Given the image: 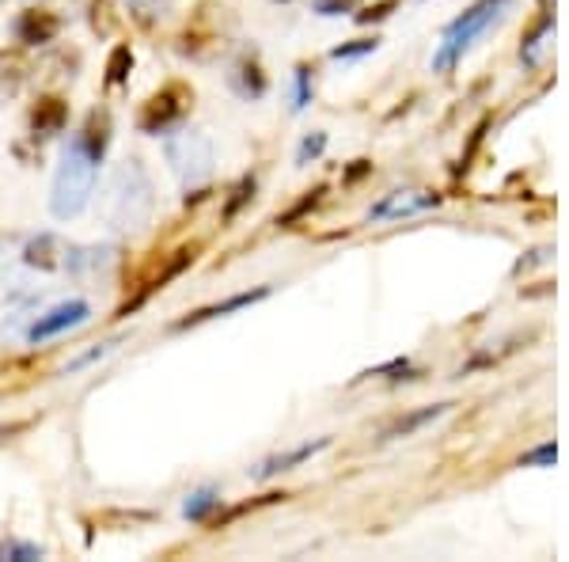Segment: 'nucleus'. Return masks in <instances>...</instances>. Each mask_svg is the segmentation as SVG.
<instances>
[{
	"label": "nucleus",
	"instance_id": "nucleus-23",
	"mask_svg": "<svg viewBox=\"0 0 569 562\" xmlns=\"http://www.w3.org/2000/svg\"><path fill=\"white\" fill-rule=\"evenodd\" d=\"M550 27H555V23H550V16H547V20L536 27V34H531V39H528L525 53H520V58H525L528 66H536V61H539V50H543V39L550 34Z\"/></svg>",
	"mask_w": 569,
	"mask_h": 562
},
{
	"label": "nucleus",
	"instance_id": "nucleus-7",
	"mask_svg": "<svg viewBox=\"0 0 569 562\" xmlns=\"http://www.w3.org/2000/svg\"><path fill=\"white\" fill-rule=\"evenodd\" d=\"M437 206H440L437 190H395V195L380 198L369 209V220H399V217L426 214V209H437Z\"/></svg>",
	"mask_w": 569,
	"mask_h": 562
},
{
	"label": "nucleus",
	"instance_id": "nucleus-21",
	"mask_svg": "<svg viewBox=\"0 0 569 562\" xmlns=\"http://www.w3.org/2000/svg\"><path fill=\"white\" fill-rule=\"evenodd\" d=\"M555 464H558V445H555V441L531 448V453L520 460V467H555Z\"/></svg>",
	"mask_w": 569,
	"mask_h": 562
},
{
	"label": "nucleus",
	"instance_id": "nucleus-18",
	"mask_svg": "<svg viewBox=\"0 0 569 562\" xmlns=\"http://www.w3.org/2000/svg\"><path fill=\"white\" fill-rule=\"evenodd\" d=\"M46 551L39 548V543H20V540H4L0 543V559H12V562H34V559H42Z\"/></svg>",
	"mask_w": 569,
	"mask_h": 562
},
{
	"label": "nucleus",
	"instance_id": "nucleus-13",
	"mask_svg": "<svg viewBox=\"0 0 569 562\" xmlns=\"http://www.w3.org/2000/svg\"><path fill=\"white\" fill-rule=\"evenodd\" d=\"M327 445H330V437H319L316 445H300V448H292V453L270 456L254 475H259V479H270V475H278V472H289V467H297V464H305V460H311L316 453H323Z\"/></svg>",
	"mask_w": 569,
	"mask_h": 562
},
{
	"label": "nucleus",
	"instance_id": "nucleus-6",
	"mask_svg": "<svg viewBox=\"0 0 569 562\" xmlns=\"http://www.w3.org/2000/svg\"><path fill=\"white\" fill-rule=\"evenodd\" d=\"M160 16V0H96L91 4V23L99 34H114V31H144L156 23Z\"/></svg>",
	"mask_w": 569,
	"mask_h": 562
},
{
	"label": "nucleus",
	"instance_id": "nucleus-10",
	"mask_svg": "<svg viewBox=\"0 0 569 562\" xmlns=\"http://www.w3.org/2000/svg\"><path fill=\"white\" fill-rule=\"evenodd\" d=\"M266 297H270V285H259V289H251V293H236V297H228V300H220V304H209V308H198L194 316L179 319L176 331H187V327L209 324V319H220V316H228V312L251 308V304H259V300H266Z\"/></svg>",
	"mask_w": 569,
	"mask_h": 562
},
{
	"label": "nucleus",
	"instance_id": "nucleus-2",
	"mask_svg": "<svg viewBox=\"0 0 569 562\" xmlns=\"http://www.w3.org/2000/svg\"><path fill=\"white\" fill-rule=\"evenodd\" d=\"M96 175H99V160L88 152V145L80 141V134H77L66 145V152H61L58 175H53L50 214L58 220H72L84 214L91 195H96Z\"/></svg>",
	"mask_w": 569,
	"mask_h": 562
},
{
	"label": "nucleus",
	"instance_id": "nucleus-12",
	"mask_svg": "<svg viewBox=\"0 0 569 562\" xmlns=\"http://www.w3.org/2000/svg\"><path fill=\"white\" fill-rule=\"evenodd\" d=\"M228 85L240 99H262L266 88H270V80H266V72L259 66V58H240L228 72Z\"/></svg>",
	"mask_w": 569,
	"mask_h": 562
},
{
	"label": "nucleus",
	"instance_id": "nucleus-16",
	"mask_svg": "<svg viewBox=\"0 0 569 562\" xmlns=\"http://www.w3.org/2000/svg\"><path fill=\"white\" fill-rule=\"evenodd\" d=\"M448 411V403H440V407H426V411H418V414H410V418H402V422H395V426L383 433V437H410L415 430H421L426 422H433L440 418V414Z\"/></svg>",
	"mask_w": 569,
	"mask_h": 562
},
{
	"label": "nucleus",
	"instance_id": "nucleus-11",
	"mask_svg": "<svg viewBox=\"0 0 569 562\" xmlns=\"http://www.w3.org/2000/svg\"><path fill=\"white\" fill-rule=\"evenodd\" d=\"M69 122V103L61 96H42L39 103L31 107V134L34 137H53L61 134Z\"/></svg>",
	"mask_w": 569,
	"mask_h": 562
},
{
	"label": "nucleus",
	"instance_id": "nucleus-15",
	"mask_svg": "<svg viewBox=\"0 0 569 562\" xmlns=\"http://www.w3.org/2000/svg\"><path fill=\"white\" fill-rule=\"evenodd\" d=\"M130 69H133V50H130L126 42H122V46H114V50H110V58H107V88L126 85Z\"/></svg>",
	"mask_w": 569,
	"mask_h": 562
},
{
	"label": "nucleus",
	"instance_id": "nucleus-5",
	"mask_svg": "<svg viewBox=\"0 0 569 562\" xmlns=\"http://www.w3.org/2000/svg\"><path fill=\"white\" fill-rule=\"evenodd\" d=\"M190 107H194V88L182 85V80H171V85L152 91V96L141 103V110H137V130L149 134V137L179 130V126L190 118Z\"/></svg>",
	"mask_w": 569,
	"mask_h": 562
},
{
	"label": "nucleus",
	"instance_id": "nucleus-9",
	"mask_svg": "<svg viewBox=\"0 0 569 562\" xmlns=\"http://www.w3.org/2000/svg\"><path fill=\"white\" fill-rule=\"evenodd\" d=\"M12 31L23 46H46V42L58 39L61 20L53 12H46V8H27V12L16 16Z\"/></svg>",
	"mask_w": 569,
	"mask_h": 562
},
{
	"label": "nucleus",
	"instance_id": "nucleus-1",
	"mask_svg": "<svg viewBox=\"0 0 569 562\" xmlns=\"http://www.w3.org/2000/svg\"><path fill=\"white\" fill-rule=\"evenodd\" d=\"M152 179L141 168V160H122L107 175L103 190H99V217L114 233H141L152 220Z\"/></svg>",
	"mask_w": 569,
	"mask_h": 562
},
{
	"label": "nucleus",
	"instance_id": "nucleus-17",
	"mask_svg": "<svg viewBox=\"0 0 569 562\" xmlns=\"http://www.w3.org/2000/svg\"><path fill=\"white\" fill-rule=\"evenodd\" d=\"M217 505H220V494L213 491V486H206V491H198L187 505H182V517H187V521H206Z\"/></svg>",
	"mask_w": 569,
	"mask_h": 562
},
{
	"label": "nucleus",
	"instance_id": "nucleus-26",
	"mask_svg": "<svg viewBox=\"0 0 569 562\" xmlns=\"http://www.w3.org/2000/svg\"><path fill=\"white\" fill-rule=\"evenodd\" d=\"M383 16H391V4L369 8V12H357V20H361V23H369V20H383Z\"/></svg>",
	"mask_w": 569,
	"mask_h": 562
},
{
	"label": "nucleus",
	"instance_id": "nucleus-4",
	"mask_svg": "<svg viewBox=\"0 0 569 562\" xmlns=\"http://www.w3.org/2000/svg\"><path fill=\"white\" fill-rule=\"evenodd\" d=\"M163 156H168L171 171L179 175L182 187L201 195V187L213 175V141L198 130H179L163 141Z\"/></svg>",
	"mask_w": 569,
	"mask_h": 562
},
{
	"label": "nucleus",
	"instance_id": "nucleus-20",
	"mask_svg": "<svg viewBox=\"0 0 569 562\" xmlns=\"http://www.w3.org/2000/svg\"><path fill=\"white\" fill-rule=\"evenodd\" d=\"M251 195H254V175H243L240 187L232 190V198H228V206H224V220H232L236 214H240V206L243 201H251Z\"/></svg>",
	"mask_w": 569,
	"mask_h": 562
},
{
	"label": "nucleus",
	"instance_id": "nucleus-25",
	"mask_svg": "<svg viewBox=\"0 0 569 562\" xmlns=\"http://www.w3.org/2000/svg\"><path fill=\"white\" fill-rule=\"evenodd\" d=\"M350 8H357V0H316L319 16H342V12H350Z\"/></svg>",
	"mask_w": 569,
	"mask_h": 562
},
{
	"label": "nucleus",
	"instance_id": "nucleus-3",
	"mask_svg": "<svg viewBox=\"0 0 569 562\" xmlns=\"http://www.w3.org/2000/svg\"><path fill=\"white\" fill-rule=\"evenodd\" d=\"M512 4H517V0H479V4L467 8L460 20L448 23L445 39H440L437 53H433V72H452L456 61H460L463 53L475 46V39L490 31V27L498 23Z\"/></svg>",
	"mask_w": 569,
	"mask_h": 562
},
{
	"label": "nucleus",
	"instance_id": "nucleus-24",
	"mask_svg": "<svg viewBox=\"0 0 569 562\" xmlns=\"http://www.w3.org/2000/svg\"><path fill=\"white\" fill-rule=\"evenodd\" d=\"M327 149V134H311V137H305V145H300V152H297V164L305 168L308 160H316L319 152Z\"/></svg>",
	"mask_w": 569,
	"mask_h": 562
},
{
	"label": "nucleus",
	"instance_id": "nucleus-19",
	"mask_svg": "<svg viewBox=\"0 0 569 562\" xmlns=\"http://www.w3.org/2000/svg\"><path fill=\"white\" fill-rule=\"evenodd\" d=\"M311 103V69L297 66L292 72V110H305Z\"/></svg>",
	"mask_w": 569,
	"mask_h": 562
},
{
	"label": "nucleus",
	"instance_id": "nucleus-22",
	"mask_svg": "<svg viewBox=\"0 0 569 562\" xmlns=\"http://www.w3.org/2000/svg\"><path fill=\"white\" fill-rule=\"evenodd\" d=\"M376 39H357L350 46H338V50H330V58L335 61H353V58H365V53H376Z\"/></svg>",
	"mask_w": 569,
	"mask_h": 562
},
{
	"label": "nucleus",
	"instance_id": "nucleus-14",
	"mask_svg": "<svg viewBox=\"0 0 569 562\" xmlns=\"http://www.w3.org/2000/svg\"><path fill=\"white\" fill-rule=\"evenodd\" d=\"M80 141L88 145V152L96 156V160H103L107 141H110V118H107V110H91L88 126L80 130Z\"/></svg>",
	"mask_w": 569,
	"mask_h": 562
},
{
	"label": "nucleus",
	"instance_id": "nucleus-8",
	"mask_svg": "<svg viewBox=\"0 0 569 562\" xmlns=\"http://www.w3.org/2000/svg\"><path fill=\"white\" fill-rule=\"evenodd\" d=\"M88 316H91V308L84 300L58 304V308H50L46 316L34 319V327L27 331V338H31V343H46V338H58V335H66V331H72V327L88 324Z\"/></svg>",
	"mask_w": 569,
	"mask_h": 562
}]
</instances>
